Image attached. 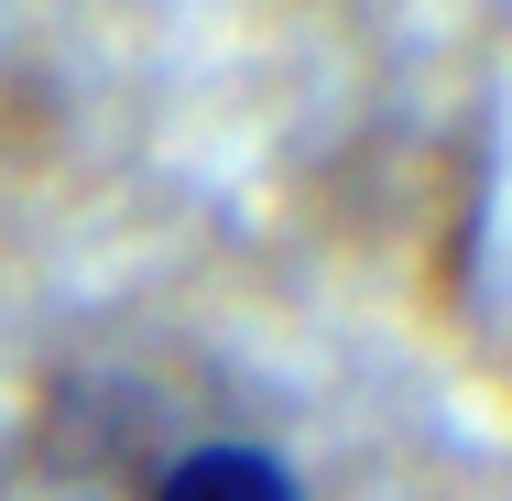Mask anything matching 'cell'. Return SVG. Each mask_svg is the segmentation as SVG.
<instances>
[{"mask_svg": "<svg viewBox=\"0 0 512 501\" xmlns=\"http://www.w3.org/2000/svg\"><path fill=\"white\" fill-rule=\"evenodd\" d=\"M142 501H306V480L273 447H251V436H197V447H175L153 469Z\"/></svg>", "mask_w": 512, "mask_h": 501, "instance_id": "1", "label": "cell"}]
</instances>
